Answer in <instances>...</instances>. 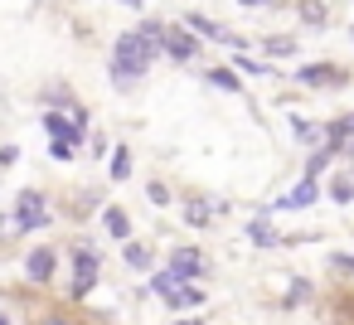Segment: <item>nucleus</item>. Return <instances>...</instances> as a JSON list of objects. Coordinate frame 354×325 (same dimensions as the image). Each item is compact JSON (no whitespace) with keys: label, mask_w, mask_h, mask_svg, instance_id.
<instances>
[{"label":"nucleus","mask_w":354,"mask_h":325,"mask_svg":"<svg viewBox=\"0 0 354 325\" xmlns=\"http://www.w3.org/2000/svg\"><path fill=\"white\" fill-rule=\"evenodd\" d=\"M160 39H165L160 25H141V30L122 35V39H117V54H112V83H136V78L151 68L156 49H165Z\"/></svg>","instance_id":"1"},{"label":"nucleus","mask_w":354,"mask_h":325,"mask_svg":"<svg viewBox=\"0 0 354 325\" xmlns=\"http://www.w3.org/2000/svg\"><path fill=\"white\" fill-rule=\"evenodd\" d=\"M93 281H97V252H93L88 243H78V248H73V281H68V296H88Z\"/></svg>","instance_id":"2"},{"label":"nucleus","mask_w":354,"mask_h":325,"mask_svg":"<svg viewBox=\"0 0 354 325\" xmlns=\"http://www.w3.org/2000/svg\"><path fill=\"white\" fill-rule=\"evenodd\" d=\"M15 209H20V214H15L20 228H39V223H49V204H44V194H35V189H25Z\"/></svg>","instance_id":"3"},{"label":"nucleus","mask_w":354,"mask_h":325,"mask_svg":"<svg viewBox=\"0 0 354 325\" xmlns=\"http://www.w3.org/2000/svg\"><path fill=\"white\" fill-rule=\"evenodd\" d=\"M160 44H165V54H170V59H180V64H189V59L199 54V39H189L185 30H165V39H160Z\"/></svg>","instance_id":"4"},{"label":"nucleus","mask_w":354,"mask_h":325,"mask_svg":"<svg viewBox=\"0 0 354 325\" xmlns=\"http://www.w3.org/2000/svg\"><path fill=\"white\" fill-rule=\"evenodd\" d=\"M315 194H320V189H315V180L306 175V180H301V185H296L291 194H281V199H277L272 209H310V204H315Z\"/></svg>","instance_id":"5"},{"label":"nucleus","mask_w":354,"mask_h":325,"mask_svg":"<svg viewBox=\"0 0 354 325\" xmlns=\"http://www.w3.org/2000/svg\"><path fill=\"white\" fill-rule=\"evenodd\" d=\"M44 127L54 131V141H68V146H78V136H83V131H78L83 122H68V117H59V112H49V117H44Z\"/></svg>","instance_id":"6"},{"label":"nucleus","mask_w":354,"mask_h":325,"mask_svg":"<svg viewBox=\"0 0 354 325\" xmlns=\"http://www.w3.org/2000/svg\"><path fill=\"white\" fill-rule=\"evenodd\" d=\"M25 272H30L35 281H49V277H54V252H49V248H35V252L25 257Z\"/></svg>","instance_id":"7"},{"label":"nucleus","mask_w":354,"mask_h":325,"mask_svg":"<svg viewBox=\"0 0 354 325\" xmlns=\"http://www.w3.org/2000/svg\"><path fill=\"white\" fill-rule=\"evenodd\" d=\"M170 272H175V277H199V272H204V257H199L194 248H180L175 262H170Z\"/></svg>","instance_id":"8"},{"label":"nucleus","mask_w":354,"mask_h":325,"mask_svg":"<svg viewBox=\"0 0 354 325\" xmlns=\"http://www.w3.org/2000/svg\"><path fill=\"white\" fill-rule=\"evenodd\" d=\"M165 301H170V306H175V310H185V306H199V301H204V291H199V286H189V281H185V286H180V291H170V296H165Z\"/></svg>","instance_id":"9"},{"label":"nucleus","mask_w":354,"mask_h":325,"mask_svg":"<svg viewBox=\"0 0 354 325\" xmlns=\"http://www.w3.org/2000/svg\"><path fill=\"white\" fill-rule=\"evenodd\" d=\"M330 194H335L339 204H349V199H354V175H349V170H339V175H335V185H330Z\"/></svg>","instance_id":"10"},{"label":"nucleus","mask_w":354,"mask_h":325,"mask_svg":"<svg viewBox=\"0 0 354 325\" xmlns=\"http://www.w3.org/2000/svg\"><path fill=\"white\" fill-rule=\"evenodd\" d=\"M127 175H131V151L117 146V151H112V180H127Z\"/></svg>","instance_id":"11"},{"label":"nucleus","mask_w":354,"mask_h":325,"mask_svg":"<svg viewBox=\"0 0 354 325\" xmlns=\"http://www.w3.org/2000/svg\"><path fill=\"white\" fill-rule=\"evenodd\" d=\"M102 223H107V233H117V238H127V233H131V223H127V214H122V209H107V214H102Z\"/></svg>","instance_id":"12"},{"label":"nucleus","mask_w":354,"mask_h":325,"mask_svg":"<svg viewBox=\"0 0 354 325\" xmlns=\"http://www.w3.org/2000/svg\"><path fill=\"white\" fill-rule=\"evenodd\" d=\"M301 83H315V88H325V83H339V73H335V68H306V73H301Z\"/></svg>","instance_id":"13"},{"label":"nucleus","mask_w":354,"mask_h":325,"mask_svg":"<svg viewBox=\"0 0 354 325\" xmlns=\"http://www.w3.org/2000/svg\"><path fill=\"white\" fill-rule=\"evenodd\" d=\"M248 233H252V243H257V248H277V243H281V238H277V233H272V228H267L262 219H257V223H252Z\"/></svg>","instance_id":"14"},{"label":"nucleus","mask_w":354,"mask_h":325,"mask_svg":"<svg viewBox=\"0 0 354 325\" xmlns=\"http://www.w3.org/2000/svg\"><path fill=\"white\" fill-rule=\"evenodd\" d=\"M349 136H354V112H349V117H339V122H330V141H335V146H339V141H349Z\"/></svg>","instance_id":"15"},{"label":"nucleus","mask_w":354,"mask_h":325,"mask_svg":"<svg viewBox=\"0 0 354 325\" xmlns=\"http://www.w3.org/2000/svg\"><path fill=\"white\" fill-rule=\"evenodd\" d=\"M127 262H131L136 272H146V267H151V252H146L141 243H127Z\"/></svg>","instance_id":"16"},{"label":"nucleus","mask_w":354,"mask_h":325,"mask_svg":"<svg viewBox=\"0 0 354 325\" xmlns=\"http://www.w3.org/2000/svg\"><path fill=\"white\" fill-rule=\"evenodd\" d=\"M209 83H214V88H228V93H243V88H238V78H233L228 68H214V73H209Z\"/></svg>","instance_id":"17"},{"label":"nucleus","mask_w":354,"mask_h":325,"mask_svg":"<svg viewBox=\"0 0 354 325\" xmlns=\"http://www.w3.org/2000/svg\"><path fill=\"white\" fill-rule=\"evenodd\" d=\"M267 54H296V39H286V35H277V39H267Z\"/></svg>","instance_id":"18"},{"label":"nucleus","mask_w":354,"mask_h":325,"mask_svg":"<svg viewBox=\"0 0 354 325\" xmlns=\"http://www.w3.org/2000/svg\"><path fill=\"white\" fill-rule=\"evenodd\" d=\"M296 141H320V127H310V122H296Z\"/></svg>","instance_id":"19"},{"label":"nucleus","mask_w":354,"mask_h":325,"mask_svg":"<svg viewBox=\"0 0 354 325\" xmlns=\"http://www.w3.org/2000/svg\"><path fill=\"white\" fill-rule=\"evenodd\" d=\"M306 301V281H291V291H286V306H301Z\"/></svg>","instance_id":"20"},{"label":"nucleus","mask_w":354,"mask_h":325,"mask_svg":"<svg viewBox=\"0 0 354 325\" xmlns=\"http://www.w3.org/2000/svg\"><path fill=\"white\" fill-rule=\"evenodd\" d=\"M185 219H189V223H209V209H204V204H194V209H185Z\"/></svg>","instance_id":"21"},{"label":"nucleus","mask_w":354,"mask_h":325,"mask_svg":"<svg viewBox=\"0 0 354 325\" xmlns=\"http://www.w3.org/2000/svg\"><path fill=\"white\" fill-rule=\"evenodd\" d=\"M54 160H73V146L68 141H54Z\"/></svg>","instance_id":"22"},{"label":"nucleus","mask_w":354,"mask_h":325,"mask_svg":"<svg viewBox=\"0 0 354 325\" xmlns=\"http://www.w3.org/2000/svg\"><path fill=\"white\" fill-rule=\"evenodd\" d=\"M335 267H339V272H349V277H354V257H344V252H339V257H335Z\"/></svg>","instance_id":"23"},{"label":"nucleus","mask_w":354,"mask_h":325,"mask_svg":"<svg viewBox=\"0 0 354 325\" xmlns=\"http://www.w3.org/2000/svg\"><path fill=\"white\" fill-rule=\"evenodd\" d=\"M39 325H68V320H64V315H49V320H39Z\"/></svg>","instance_id":"24"},{"label":"nucleus","mask_w":354,"mask_h":325,"mask_svg":"<svg viewBox=\"0 0 354 325\" xmlns=\"http://www.w3.org/2000/svg\"><path fill=\"white\" fill-rule=\"evenodd\" d=\"M243 6H267V0H243Z\"/></svg>","instance_id":"25"},{"label":"nucleus","mask_w":354,"mask_h":325,"mask_svg":"<svg viewBox=\"0 0 354 325\" xmlns=\"http://www.w3.org/2000/svg\"><path fill=\"white\" fill-rule=\"evenodd\" d=\"M127 6H136V0H127Z\"/></svg>","instance_id":"26"},{"label":"nucleus","mask_w":354,"mask_h":325,"mask_svg":"<svg viewBox=\"0 0 354 325\" xmlns=\"http://www.w3.org/2000/svg\"><path fill=\"white\" fill-rule=\"evenodd\" d=\"M0 325H6V315H0Z\"/></svg>","instance_id":"27"},{"label":"nucleus","mask_w":354,"mask_h":325,"mask_svg":"<svg viewBox=\"0 0 354 325\" xmlns=\"http://www.w3.org/2000/svg\"><path fill=\"white\" fill-rule=\"evenodd\" d=\"M180 325H189V320H180Z\"/></svg>","instance_id":"28"}]
</instances>
